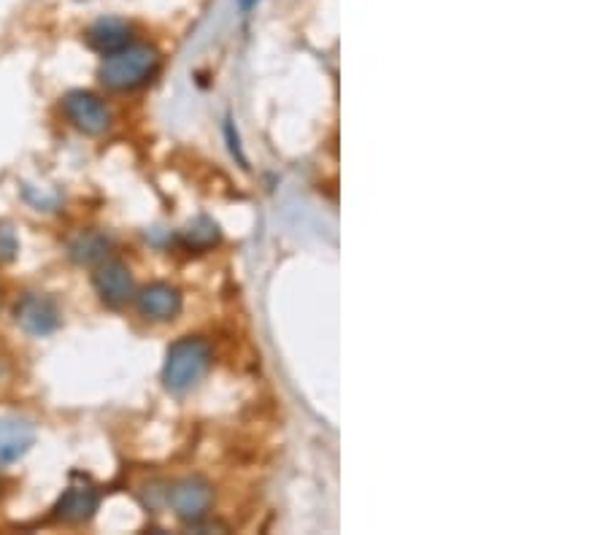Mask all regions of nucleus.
Segmentation results:
<instances>
[{"mask_svg": "<svg viewBox=\"0 0 608 535\" xmlns=\"http://www.w3.org/2000/svg\"><path fill=\"white\" fill-rule=\"evenodd\" d=\"M157 71H160V52H157V46L130 41L127 46L103 57L101 69H97V78L112 93H133V90L151 82Z\"/></svg>", "mask_w": 608, "mask_h": 535, "instance_id": "1", "label": "nucleus"}, {"mask_svg": "<svg viewBox=\"0 0 608 535\" xmlns=\"http://www.w3.org/2000/svg\"><path fill=\"white\" fill-rule=\"evenodd\" d=\"M211 368V346L209 340L185 336L174 340L163 365V381L170 392L181 395L192 389Z\"/></svg>", "mask_w": 608, "mask_h": 535, "instance_id": "2", "label": "nucleus"}, {"mask_svg": "<svg viewBox=\"0 0 608 535\" xmlns=\"http://www.w3.org/2000/svg\"><path fill=\"white\" fill-rule=\"evenodd\" d=\"M63 114L76 130L87 133V136H101L112 127V108L106 101H101L95 93L87 90H73L63 97Z\"/></svg>", "mask_w": 608, "mask_h": 535, "instance_id": "3", "label": "nucleus"}, {"mask_svg": "<svg viewBox=\"0 0 608 535\" xmlns=\"http://www.w3.org/2000/svg\"><path fill=\"white\" fill-rule=\"evenodd\" d=\"M93 284L97 297H101L108 308H122L136 297V282H133L130 268L117 258H106L103 263H97L93 273Z\"/></svg>", "mask_w": 608, "mask_h": 535, "instance_id": "4", "label": "nucleus"}, {"mask_svg": "<svg viewBox=\"0 0 608 535\" xmlns=\"http://www.w3.org/2000/svg\"><path fill=\"white\" fill-rule=\"evenodd\" d=\"M35 422L20 413L0 417V471L20 462L35 443Z\"/></svg>", "mask_w": 608, "mask_h": 535, "instance_id": "5", "label": "nucleus"}, {"mask_svg": "<svg viewBox=\"0 0 608 535\" xmlns=\"http://www.w3.org/2000/svg\"><path fill=\"white\" fill-rule=\"evenodd\" d=\"M14 319L30 336H49L60 327V308L49 295L28 292L14 306Z\"/></svg>", "mask_w": 608, "mask_h": 535, "instance_id": "6", "label": "nucleus"}, {"mask_svg": "<svg viewBox=\"0 0 608 535\" xmlns=\"http://www.w3.org/2000/svg\"><path fill=\"white\" fill-rule=\"evenodd\" d=\"M170 508L179 520L185 522H200L206 514H209L211 501H214V490L206 479L200 476H190L181 479V482L174 484L170 490Z\"/></svg>", "mask_w": 608, "mask_h": 535, "instance_id": "7", "label": "nucleus"}, {"mask_svg": "<svg viewBox=\"0 0 608 535\" xmlns=\"http://www.w3.org/2000/svg\"><path fill=\"white\" fill-rule=\"evenodd\" d=\"M133 301H136L138 314L149 322H170L181 312V292L166 282L146 284L144 290L136 292Z\"/></svg>", "mask_w": 608, "mask_h": 535, "instance_id": "8", "label": "nucleus"}, {"mask_svg": "<svg viewBox=\"0 0 608 535\" xmlns=\"http://www.w3.org/2000/svg\"><path fill=\"white\" fill-rule=\"evenodd\" d=\"M97 506H101V495L93 486H69L54 503L52 516L63 525H82V522L93 520Z\"/></svg>", "mask_w": 608, "mask_h": 535, "instance_id": "9", "label": "nucleus"}, {"mask_svg": "<svg viewBox=\"0 0 608 535\" xmlns=\"http://www.w3.org/2000/svg\"><path fill=\"white\" fill-rule=\"evenodd\" d=\"M84 41H87L90 49H95L97 54L106 57V54L117 52V49L130 44L133 30L130 24L119 20V17H101V20L90 24L87 33H84Z\"/></svg>", "mask_w": 608, "mask_h": 535, "instance_id": "10", "label": "nucleus"}, {"mask_svg": "<svg viewBox=\"0 0 608 535\" xmlns=\"http://www.w3.org/2000/svg\"><path fill=\"white\" fill-rule=\"evenodd\" d=\"M69 254L73 263L78 265H97L112 254V239L97 233V230H82V233L71 239Z\"/></svg>", "mask_w": 608, "mask_h": 535, "instance_id": "11", "label": "nucleus"}, {"mask_svg": "<svg viewBox=\"0 0 608 535\" xmlns=\"http://www.w3.org/2000/svg\"><path fill=\"white\" fill-rule=\"evenodd\" d=\"M17 254H20V239H17L14 228L6 222H0V265L11 263Z\"/></svg>", "mask_w": 608, "mask_h": 535, "instance_id": "12", "label": "nucleus"}, {"mask_svg": "<svg viewBox=\"0 0 608 535\" xmlns=\"http://www.w3.org/2000/svg\"><path fill=\"white\" fill-rule=\"evenodd\" d=\"M0 306H3V287H0Z\"/></svg>", "mask_w": 608, "mask_h": 535, "instance_id": "13", "label": "nucleus"}]
</instances>
